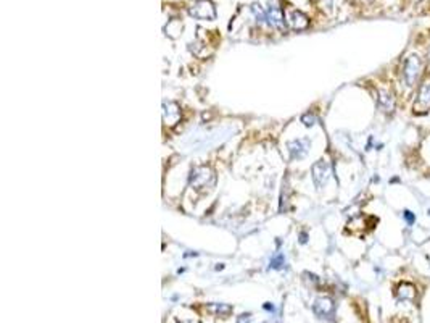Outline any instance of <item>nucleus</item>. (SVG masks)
Here are the masks:
<instances>
[{"label":"nucleus","mask_w":430,"mask_h":323,"mask_svg":"<svg viewBox=\"0 0 430 323\" xmlns=\"http://www.w3.org/2000/svg\"><path fill=\"white\" fill-rule=\"evenodd\" d=\"M214 183H216V176L210 167H197L190 173V184L197 191H205L206 187H213Z\"/></svg>","instance_id":"obj_1"},{"label":"nucleus","mask_w":430,"mask_h":323,"mask_svg":"<svg viewBox=\"0 0 430 323\" xmlns=\"http://www.w3.org/2000/svg\"><path fill=\"white\" fill-rule=\"evenodd\" d=\"M422 72V60L419 58V55H409L408 58L404 60L403 65V80L406 83V86H414L417 83L419 76Z\"/></svg>","instance_id":"obj_2"},{"label":"nucleus","mask_w":430,"mask_h":323,"mask_svg":"<svg viewBox=\"0 0 430 323\" xmlns=\"http://www.w3.org/2000/svg\"><path fill=\"white\" fill-rule=\"evenodd\" d=\"M311 173H313L314 184H316L317 187H322L325 183H327L329 178H330V175H332V167H330V163H329L327 160H322V159H321V160H317V162L313 165Z\"/></svg>","instance_id":"obj_3"},{"label":"nucleus","mask_w":430,"mask_h":323,"mask_svg":"<svg viewBox=\"0 0 430 323\" xmlns=\"http://www.w3.org/2000/svg\"><path fill=\"white\" fill-rule=\"evenodd\" d=\"M189 13L198 20H213L216 17V12L210 0H198L189 9Z\"/></svg>","instance_id":"obj_4"},{"label":"nucleus","mask_w":430,"mask_h":323,"mask_svg":"<svg viewBox=\"0 0 430 323\" xmlns=\"http://www.w3.org/2000/svg\"><path fill=\"white\" fill-rule=\"evenodd\" d=\"M428 108H430V78H425L419 88L417 100L414 102V112L424 113Z\"/></svg>","instance_id":"obj_5"},{"label":"nucleus","mask_w":430,"mask_h":323,"mask_svg":"<svg viewBox=\"0 0 430 323\" xmlns=\"http://www.w3.org/2000/svg\"><path fill=\"white\" fill-rule=\"evenodd\" d=\"M287 21L293 29H305L309 25V20L305 13H301L300 10H290L287 12Z\"/></svg>","instance_id":"obj_6"},{"label":"nucleus","mask_w":430,"mask_h":323,"mask_svg":"<svg viewBox=\"0 0 430 323\" xmlns=\"http://www.w3.org/2000/svg\"><path fill=\"white\" fill-rule=\"evenodd\" d=\"M309 149V141L308 139H297L289 143V151L292 159H303V157L308 154Z\"/></svg>","instance_id":"obj_7"},{"label":"nucleus","mask_w":430,"mask_h":323,"mask_svg":"<svg viewBox=\"0 0 430 323\" xmlns=\"http://www.w3.org/2000/svg\"><path fill=\"white\" fill-rule=\"evenodd\" d=\"M335 310V305H333V301L330 297H319L314 302V312L321 317H330Z\"/></svg>","instance_id":"obj_8"},{"label":"nucleus","mask_w":430,"mask_h":323,"mask_svg":"<svg viewBox=\"0 0 430 323\" xmlns=\"http://www.w3.org/2000/svg\"><path fill=\"white\" fill-rule=\"evenodd\" d=\"M416 294H417L416 286H414L412 283L403 281L396 288V297L400 299V301H414V299H416Z\"/></svg>","instance_id":"obj_9"},{"label":"nucleus","mask_w":430,"mask_h":323,"mask_svg":"<svg viewBox=\"0 0 430 323\" xmlns=\"http://www.w3.org/2000/svg\"><path fill=\"white\" fill-rule=\"evenodd\" d=\"M379 107L382 110H385V112H393L395 108V99L392 96V92L388 91H379Z\"/></svg>","instance_id":"obj_10"},{"label":"nucleus","mask_w":430,"mask_h":323,"mask_svg":"<svg viewBox=\"0 0 430 323\" xmlns=\"http://www.w3.org/2000/svg\"><path fill=\"white\" fill-rule=\"evenodd\" d=\"M269 21L273 23L274 26H279L282 28L284 26V12L281 9H277V7H271L269 9Z\"/></svg>","instance_id":"obj_11"},{"label":"nucleus","mask_w":430,"mask_h":323,"mask_svg":"<svg viewBox=\"0 0 430 323\" xmlns=\"http://www.w3.org/2000/svg\"><path fill=\"white\" fill-rule=\"evenodd\" d=\"M208 309L211 312H214L216 315H219V317H227V315L232 312V309H230V307L226 305V304H213V305L208 307Z\"/></svg>","instance_id":"obj_12"},{"label":"nucleus","mask_w":430,"mask_h":323,"mask_svg":"<svg viewBox=\"0 0 430 323\" xmlns=\"http://www.w3.org/2000/svg\"><path fill=\"white\" fill-rule=\"evenodd\" d=\"M403 215H404V218H406V222H408L409 225H412V223H414V220H416V218H414V215L411 214V212H409V210H404V214H403Z\"/></svg>","instance_id":"obj_13"},{"label":"nucleus","mask_w":430,"mask_h":323,"mask_svg":"<svg viewBox=\"0 0 430 323\" xmlns=\"http://www.w3.org/2000/svg\"><path fill=\"white\" fill-rule=\"evenodd\" d=\"M303 123H305L306 126L314 124V116H313V115H305V116H303Z\"/></svg>","instance_id":"obj_14"},{"label":"nucleus","mask_w":430,"mask_h":323,"mask_svg":"<svg viewBox=\"0 0 430 323\" xmlns=\"http://www.w3.org/2000/svg\"><path fill=\"white\" fill-rule=\"evenodd\" d=\"M250 313H243V315H240V317H238V323H250Z\"/></svg>","instance_id":"obj_15"},{"label":"nucleus","mask_w":430,"mask_h":323,"mask_svg":"<svg viewBox=\"0 0 430 323\" xmlns=\"http://www.w3.org/2000/svg\"><path fill=\"white\" fill-rule=\"evenodd\" d=\"M428 261H430V259H428Z\"/></svg>","instance_id":"obj_16"}]
</instances>
